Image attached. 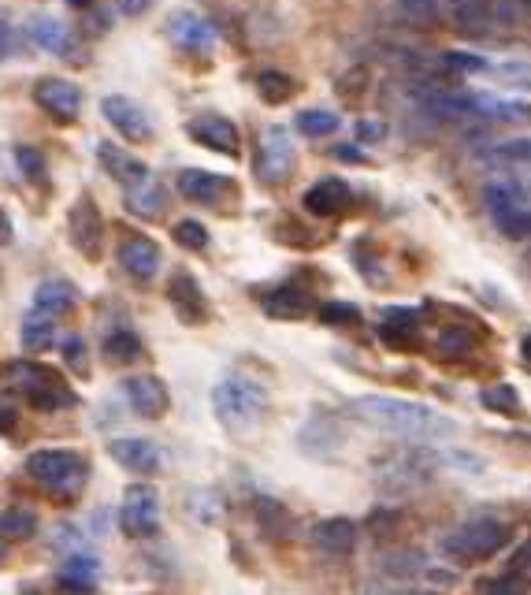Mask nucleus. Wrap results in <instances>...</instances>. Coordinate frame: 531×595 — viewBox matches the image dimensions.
I'll use <instances>...</instances> for the list:
<instances>
[{"label":"nucleus","instance_id":"nucleus-1","mask_svg":"<svg viewBox=\"0 0 531 595\" xmlns=\"http://www.w3.org/2000/svg\"><path fill=\"white\" fill-rule=\"evenodd\" d=\"M350 413L357 421L372 424V428H383V432H394V436H439V432H450L454 421H446L431 406H420V402H409V398H390V395H361L350 402Z\"/></svg>","mask_w":531,"mask_h":595},{"label":"nucleus","instance_id":"nucleus-2","mask_svg":"<svg viewBox=\"0 0 531 595\" xmlns=\"http://www.w3.org/2000/svg\"><path fill=\"white\" fill-rule=\"evenodd\" d=\"M509 540H513V529L506 521H494V517H472V521H461L457 529H450L439 540V551L446 562L454 566H480L487 558H494L498 551H506Z\"/></svg>","mask_w":531,"mask_h":595},{"label":"nucleus","instance_id":"nucleus-3","mask_svg":"<svg viewBox=\"0 0 531 595\" xmlns=\"http://www.w3.org/2000/svg\"><path fill=\"white\" fill-rule=\"evenodd\" d=\"M212 410L220 424L234 436H249L257 432L264 417H268V391L246 376H227L212 387Z\"/></svg>","mask_w":531,"mask_h":595},{"label":"nucleus","instance_id":"nucleus-4","mask_svg":"<svg viewBox=\"0 0 531 595\" xmlns=\"http://www.w3.org/2000/svg\"><path fill=\"white\" fill-rule=\"evenodd\" d=\"M26 476L56 499H78L90 480V462L71 447H45L26 458Z\"/></svg>","mask_w":531,"mask_h":595},{"label":"nucleus","instance_id":"nucleus-5","mask_svg":"<svg viewBox=\"0 0 531 595\" xmlns=\"http://www.w3.org/2000/svg\"><path fill=\"white\" fill-rule=\"evenodd\" d=\"M8 376H12L15 391H19L30 406H38V410L52 413V410H75L78 406L75 387L67 384L64 372L49 369V365H41V361H12V365H8Z\"/></svg>","mask_w":531,"mask_h":595},{"label":"nucleus","instance_id":"nucleus-6","mask_svg":"<svg viewBox=\"0 0 531 595\" xmlns=\"http://www.w3.org/2000/svg\"><path fill=\"white\" fill-rule=\"evenodd\" d=\"M483 198H487L491 220L502 235L513 238V242L531 238V205L528 198H524V190H520L517 179H498V183H491L483 190Z\"/></svg>","mask_w":531,"mask_h":595},{"label":"nucleus","instance_id":"nucleus-7","mask_svg":"<svg viewBox=\"0 0 531 595\" xmlns=\"http://www.w3.org/2000/svg\"><path fill=\"white\" fill-rule=\"evenodd\" d=\"M294 172V138L286 127L272 123L260 131L257 142V179L260 183H283L286 175Z\"/></svg>","mask_w":531,"mask_h":595},{"label":"nucleus","instance_id":"nucleus-8","mask_svg":"<svg viewBox=\"0 0 531 595\" xmlns=\"http://www.w3.org/2000/svg\"><path fill=\"white\" fill-rule=\"evenodd\" d=\"M119 525L127 536L134 540H145L153 536L156 525H160V495L149 484H130L123 491V506H119Z\"/></svg>","mask_w":531,"mask_h":595},{"label":"nucleus","instance_id":"nucleus-9","mask_svg":"<svg viewBox=\"0 0 531 595\" xmlns=\"http://www.w3.org/2000/svg\"><path fill=\"white\" fill-rule=\"evenodd\" d=\"M67 235H71V246H75L82 257H101V242H104V220H101V209L93 205L90 194H82V198L71 205L67 212Z\"/></svg>","mask_w":531,"mask_h":595},{"label":"nucleus","instance_id":"nucleus-10","mask_svg":"<svg viewBox=\"0 0 531 595\" xmlns=\"http://www.w3.org/2000/svg\"><path fill=\"white\" fill-rule=\"evenodd\" d=\"M34 101L56 123H75L78 112H82V90L71 79H60V75H45V79L34 82Z\"/></svg>","mask_w":531,"mask_h":595},{"label":"nucleus","instance_id":"nucleus-11","mask_svg":"<svg viewBox=\"0 0 531 595\" xmlns=\"http://www.w3.org/2000/svg\"><path fill=\"white\" fill-rule=\"evenodd\" d=\"M130 398V410L145 417V421H160L164 413L171 410V395H168V384L153 376V372H142V376H127V384H123Z\"/></svg>","mask_w":531,"mask_h":595},{"label":"nucleus","instance_id":"nucleus-12","mask_svg":"<svg viewBox=\"0 0 531 595\" xmlns=\"http://www.w3.org/2000/svg\"><path fill=\"white\" fill-rule=\"evenodd\" d=\"M309 543L312 551H320L327 558L353 555V547H357V521H350V517H324V521L312 525Z\"/></svg>","mask_w":531,"mask_h":595},{"label":"nucleus","instance_id":"nucleus-13","mask_svg":"<svg viewBox=\"0 0 531 595\" xmlns=\"http://www.w3.org/2000/svg\"><path fill=\"white\" fill-rule=\"evenodd\" d=\"M190 138L197 146L212 149V153H223V157H238L242 149V134L227 116H197L190 119Z\"/></svg>","mask_w":531,"mask_h":595},{"label":"nucleus","instance_id":"nucleus-14","mask_svg":"<svg viewBox=\"0 0 531 595\" xmlns=\"http://www.w3.org/2000/svg\"><path fill=\"white\" fill-rule=\"evenodd\" d=\"M101 112L104 119L116 127L127 142H145L149 134H153V123H149V116L142 112V105H134L130 97H119V93H112V97H104L101 101Z\"/></svg>","mask_w":531,"mask_h":595},{"label":"nucleus","instance_id":"nucleus-15","mask_svg":"<svg viewBox=\"0 0 531 595\" xmlns=\"http://www.w3.org/2000/svg\"><path fill=\"white\" fill-rule=\"evenodd\" d=\"M108 454L116 458L123 469H130V473L138 476H149L160 469V462H164V454H160V447H156L153 439H142V436H119L108 443Z\"/></svg>","mask_w":531,"mask_h":595},{"label":"nucleus","instance_id":"nucleus-16","mask_svg":"<svg viewBox=\"0 0 531 595\" xmlns=\"http://www.w3.org/2000/svg\"><path fill=\"white\" fill-rule=\"evenodd\" d=\"M179 190H182V198L197 201V205H223V201L234 194V183L227 175L201 172V168H182Z\"/></svg>","mask_w":531,"mask_h":595},{"label":"nucleus","instance_id":"nucleus-17","mask_svg":"<svg viewBox=\"0 0 531 595\" xmlns=\"http://www.w3.org/2000/svg\"><path fill=\"white\" fill-rule=\"evenodd\" d=\"M168 302L175 305V313H179L182 324H205L208 320V298L201 291V283H197L190 272H175L168 283Z\"/></svg>","mask_w":531,"mask_h":595},{"label":"nucleus","instance_id":"nucleus-18","mask_svg":"<svg viewBox=\"0 0 531 595\" xmlns=\"http://www.w3.org/2000/svg\"><path fill=\"white\" fill-rule=\"evenodd\" d=\"M301 205H305V212H312V216L331 220V216H342V212L353 205V190L350 183H342V179H320L316 186L305 190Z\"/></svg>","mask_w":531,"mask_h":595},{"label":"nucleus","instance_id":"nucleus-19","mask_svg":"<svg viewBox=\"0 0 531 595\" xmlns=\"http://www.w3.org/2000/svg\"><path fill=\"white\" fill-rule=\"evenodd\" d=\"M168 38L175 41V45H182V49L205 53V49L216 45V27L197 12H175L168 19Z\"/></svg>","mask_w":531,"mask_h":595},{"label":"nucleus","instance_id":"nucleus-20","mask_svg":"<svg viewBox=\"0 0 531 595\" xmlns=\"http://www.w3.org/2000/svg\"><path fill=\"white\" fill-rule=\"evenodd\" d=\"M119 265L127 268L138 283H149V279L156 276V268H160V246L145 235L123 238V242H119Z\"/></svg>","mask_w":531,"mask_h":595},{"label":"nucleus","instance_id":"nucleus-21","mask_svg":"<svg viewBox=\"0 0 531 595\" xmlns=\"http://www.w3.org/2000/svg\"><path fill=\"white\" fill-rule=\"evenodd\" d=\"M342 443H346L342 428H338L331 417H324V413H316L298 432V447L305 450V454H312V458H331V454L342 450Z\"/></svg>","mask_w":531,"mask_h":595},{"label":"nucleus","instance_id":"nucleus-22","mask_svg":"<svg viewBox=\"0 0 531 595\" xmlns=\"http://www.w3.org/2000/svg\"><path fill=\"white\" fill-rule=\"evenodd\" d=\"M446 15L461 34H491L494 30V8L491 0H446Z\"/></svg>","mask_w":531,"mask_h":595},{"label":"nucleus","instance_id":"nucleus-23","mask_svg":"<svg viewBox=\"0 0 531 595\" xmlns=\"http://www.w3.org/2000/svg\"><path fill=\"white\" fill-rule=\"evenodd\" d=\"M97 153H101V168L112 175V179H116L123 190H130V186H138V183H145V179H149V168H145L142 160L130 157V153H123V149L112 146V142H101V146H97Z\"/></svg>","mask_w":531,"mask_h":595},{"label":"nucleus","instance_id":"nucleus-24","mask_svg":"<svg viewBox=\"0 0 531 595\" xmlns=\"http://www.w3.org/2000/svg\"><path fill=\"white\" fill-rule=\"evenodd\" d=\"M416 331H420V313L416 309H387L383 324H379V339L390 350H413Z\"/></svg>","mask_w":531,"mask_h":595},{"label":"nucleus","instance_id":"nucleus-25","mask_svg":"<svg viewBox=\"0 0 531 595\" xmlns=\"http://www.w3.org/2000/svg\"><path fill=\"white\" fill-rule=\"evenodd\" d=\"M379 573L390 581H413L420 573H428V555L416 547H390L379 555Z\"/></svg>","mask_w":531,"mask_h":595},{"label":"nucleus","instance_id":"nucleus-26","mask_svg":"<svg viewBox=\"0 0 531 595\" xmlns=\"http://www.w3.org/2000/svg\"><path fill=\"white\" fill-rule=\"evenodd\" d=\"M30 34H34V41H38L45 53L75 56V38H71V30H67L60 19H52V15H34V19H30Z\"/></svg>","mask_w":531,"mask_h":595},{"label":"nucleus","instance_id":"nucleus-27","mask_svg":"<svg viewBox=\"0 0 531 595\" xmlns=\"http://www.w3.org/2000/svg\"><path fill=\"white\" fill-rule=\"evenodd\" d=\"M312 309V298L309 291H301V287H275L268 298H264V313L275 320H301L309 317Z\"/></svg>","mask_w":531,"mask_h":595},{"label":"nucleus","instance_id":"nucleus-28","mask_svg":"<svg viewBox=\"0 0 531 595\" xmlns=\"http://www.w3.org/2000/svg\"><path fill=\"white\" fill-rule=\"evenodd\" d=\"M127 205L138 212L142 220H156V216H164V209H168V190L149 175L145 183L130 186L127 190Z\"/></svg>","mask_w":531,"mask_h":595},{"label":"nucleus","instance_id":"nucleus-29","mask_svg":"<svg viewBox=\"0 0 531 595\" xmlns=\"http://www.w3.org/2000/svg\"><path fill=\"white\" fill-rule=\"evenodd\" d=\"M78 294L71 283H64V279H49V283H41L38 294H34V309L38 313H45V317H60V313H67V309H75Z\"/></svg>","mask_w":531,"mask_h":595},{"label":"nucleus","instance_id":"nucleus-30","mask_svg":"<svg viewBox=\"0 0 531 595\" xmlns=\"http://www.w3.org/2000/svg\"><path fill=\"white\" fill-rule=\"evenodd\" d=\"M101 577V562L93 555H71L60 569V588H75V592H93Z\"/></svg>","mask_w":531,"mask_h":595},{"label":"nucleus","instance_id":"nucleus-31","mask_svg":"<svg viewBox=\"0 0 531 595\" xmlns=\"http://www.w3.org/2000/svg\"><path fill=\"white\" fill-rule=\"evenodd\" d=\"M104 361H112V365H134L138 357L145 354L142 350V339L134 335V331H127V328H116L108 339H104Z\"/></svg>","mask_w":531,"mask_h":595},{"label":"nucleus","instance_id":"nucleus-32","mask_svg":"<svg viewBox=\"0 0 531 595\" xmlns=\"http://www.w3.org/2000/svg\"><path fill=\"white\" fill-rule=\"evenodd\" d=\"M480 112H483V119L531 123V105H524V101H509V97H494V93H480Z\"/></svg>","mask_w":531,"mask_h":595},{"label":"nucleus","instance_id":"nucleus-33","mask_svg":"<svg viewBox=\"0 0 531 595\" xmlns=\"http://www.w3.org/2000/svg\"><path fill=\"white\" fill-rule=\"evenodd\" d=\"M38 532V514L26 510V506H12L0 514V536L4 540H30Z\"/></svg>","mask_w":531,"mask_h":595},{"label":"nucleus","instance_id":"nucleus-34","mask_svg":"<svg viewBox=\"0 0 531 595\" xmlns=\"http://www.w3.org/2000/svg\"><path fill=\"white\" fill-rule=\"evenodd\" d=\"M253 510H257V521L260 529L268 532V536H275V540H283V536H290V525H294V517L286 514V506L272 503V499H257L253 503Z\"/></svg>","mask_w":531,"mask_h":595},{"label":"nucleus","instance_id":"nucleus-35","mask_svg":"<svg viewBox=\"0 0 531 595\" xmlns=\"http://www.w3.org/2000/svg\"><path fill=\"white\" fill-rule=\"evenodd\" d=\"M56 343V328H52V317L38 313V309H30V317L23 320V346L26 350H49Z\"/></svg>","mask_w":531,"mask_h":595},{"label":"nucleus","instance_id":"nucleus-36","mask_svg":"<svg viewBox=\"0 0 531 595\" xmlns=\"http://www.w3.org/2000/svg\"><path fill=\"white\" fill-rule=\"evenodd\" d=\"M435 346H439L442 357H468L476 346H480V339H476V331L472 328H442L439 339H435Z\"/></svg>","mask_w":531,"mask_h":595},{"label":"nucleus","instance_id":"nucleus-37","mask_svg":"<svg viewBox=\"0 0 531 595\" xmlns=\"http://www.w3.org/2000/svg\"><path fill=\"white\" fill-rule=\"evenodd\" d=\"M294 90H298L294 79L283 75V71H260L257 75V93L268 101V105H283V101H290Z\"/></svg>","mask_w":531,"mask_h":595},{"label":"nucleus","instance_id":"nucleus-38","mask_svg":"<svg viewBox=\"0 0 531 595\" xmlns=\"http://www.w3.org/2000/svg\"><path fill=\"white\" fill-rule=\"evenodd\" d=\"M294 127L301 134H309V138H324V134L338 131V112H331V108H305V112H298Z\"/></svg>","mask_w":531,"mask_h":595},{"label":"nucleus","instance_id":"nucleus-39","mask_svg":"<svg viewBox=\"0 0 531 595\" xmlns=\"http://www.w3.org/2000/svg\"><path fill=\"white\" fill-rule=\"evenodd\" d=\"M398 15L409 27H431L442 15V4L439 0H398Z\"/></svg>","mask_w":531,"mask_h":595},{"label":"nucleus","instance_id":"nucleus-40","mask_svg":"<svg viewBox=\"0 0 531 595\" xmlns=\"http://www.w3.org/2000/svg\"><path fill=\"white\" fill-rule=\"evenodd\" d=\"M480 402L487 406L491 413H502V417H517L520 413V395H517V387H509V384H494V387H487L480 395Z\"/></svg>","mask_w":531,"mask_h":595},{"label":"nucleus","instance_id":"nucleus-41","mask_svg":"<svg viewBox=\"0 0 531 595\" xmlns=\"http://www.w3.org/2000/svg\"><path fill=\"white\" fill-rule=\"evenodd\" d=\"M483 160H502V164H531V138H513V142H498L483 153Z\"/></svg>","mask_w":531,"mask_h":595},{"label":"nucleus","instance_id":"nucleus-42","mask_svg":"<svg viewBox=\"0 0 531 595\" xmlns=\"http://www.w3.org/2000/svg\"><path fill=\"white\" fill-rule=\"evenodd\" d=\"M494 8V27H520L531 15L528 0H491Z\"/></svg>","mask_w":531,"mask_h":595},{"label":"nucleus","instance_id":"nucleus-43","mask_svg":"<svg viewBox=\"0 0 531 595\" xmlns=\"http://www.w3.org/2000/svg\"><path fill=\"white\" fill-rule=\"evenodd\" d=\"M320 320L331 324V328H346V324H357V320H361V309L350 302H327L320 305Z\"/></svg>","mask_w":531,"mask_h":595},{"label":"nucleus","instance_id":"nucleus-44","mask_svg":"<svg viewBox=\"0 0 531 595\" xmlns=\"http://www.w3.org/2000/svg\"><path fill=\"white\" fill-rule=\"evenodd\" d=\"M171 235H175V242L186 246V250H205L208 246V231L197 224V220H182V224H175Z\"/></svg>","mask_w":531,"mask_h":595},{"label":"nucleus","instance_id":"nucleus-45","mask_svg":"<svg viewBox=\"0 0 531 595\" xmlns=\"http://www.w3.org/2000/svg\"><path fill=\"white\" fill-rule=\"evenodd\" d=\"M439 60H442L446 67H454V71H461V75H480V71H487V67H491L487 60H483V56H476V53H457V49H454V53H442Z\"/></svg>","mask_w":531,"mask_h":595},{"label":"nucleus","instance_id":"nucleus-46","mask_svg":"<svg viewBox=\"0 0 531 595\" xmlns=\"http://www.w3.org/2000/svg\"><path fill=\"white\" fill-rule=\"evenodd\" d=\"M15 160H19V168H23L26 179H45V160H41L38 149L19 146V153H15Z\"/></svg>","mask_w":531,"mask_h":595},{"label":"nucleus","instance_id":"nucleus-47","mask_svg":"<svg viewBox=\"0 0 531 595\" xmlns=\"http://www.w3.org/2000/svg\"><path fill=\"white\" fill-rule=\"evenodd\" d=\"M483 595H528V584L520 581V577H513V573H506L498 581H487Z\"/></svg>","mask_w":531,"mask_h":595},{"label":"nucleus","instance_id":"nucleus-48","mask_svg":"<svg viewBox=\"0 0 531 595\" xmlns=\"http://www.w3.org/2000/svg\"><path fill=\"white\" fill-rule=\"evenodd\" d=\"M15 428H19V406L0 395V436H15Z\"/></svg>","mask_w":531,"mask_h":595},{"label":"nucleus","instance_id":"nucleus-49","mask_svg":"<svg viewBox=\"0 0 531 595\" xmlns=\"http://www.w3.org/2000/svg\"><path fill=\"white\" fill-rule=\"evenodd\" d=\"M383 123L379 119H357V142H383Z\"/></svg>","mask_w":531,"mask_h":595},{"label":"nucleus","instance_id":"nucleus-50","mask_svg":"<svg viewBox=\"0 0 531 595\" xmlns=\"http://www.w3.org/2000/svg\"><path fill=\"white\" fill-rule=\"evenodd\" d=\"M364 82H368V75H364V67H353L350 75L338 82V93H342L346 101H353V90H364Z\"/></svg>","mask_w":531,"mask_h":595},{"label":"nucleus","instance_id":"nucleus-51","mask_svg":"<svg viewBox=\"0 0 531 595\" xmlns=\"http://www.w3.org/2000/svg\"><path fill=\"white\" fill-rule=\"evenodd\" d=\"M60 350H64V354H67V361H71V369L82 372V361H86V350H82V339H78V335H67L64 346H60Z\"/></svg>","mask_w":531,"mask_h":595},{"label":"nucleus","instance_id":"nucleus-52","mask_svg":"<svg viewBox=\"0 0 531 595\" xmlns=\"http://www.w3.org/2000/svg\"><path fill=\"white\" fill-rule=\"evenodd\" d=\"M123 15H142L145 8H149V0H112Z\"/></svg>","mask_w":531,"mask_h":595},{"label":"nucleus","instance_id":"nucleus-53","mask_svg":"<svg viewBox=\"0 0 531 595\" xmlns=\"http://www.w3.org/2000/svg\"><path fill=\"white\" fill-rule=\"evenodd\" d=\"M12 53V27H8V19L0 15V60Z\"/></svg>","mask_w":531,"mask_h":595},{"label":"nucleus","instance_id":"nucleus-54","mask_svg":"<svg viewBox=\"0 0 531 595\" xmlns=\"http://www.w3.org/2000/svg\"><path fill=\"white\" fill-rule=\"evenodd\" d=\"M335 157L346 160V164H357V160H364L361 146H335Z\"/></svg>","mask_w":531,"mask_h":595},{"label":"nucleus","instance_id":"nucleus-55","mask_svg":"<svg viewBox=\"0 0 531 595\" xmlns=\"http://www.w3.org/2000/svg\"><path fill=\"white\" fill-rule=\"evenodd\" d=\"M520 354H524V361H531V331L524 335V343H520Z\"/></svg>","mask_w":531,"mask_h":595},{"label":"nucleus","instance_id":"nucleus-56","mask_svg":"<svg viewBox=\"0 0 531 595\" xmlns=\"http://www.w3.org/2000/svg\"><path fill=\"white\" fill-rule=\"evenodd\" d=\"M4 238H8V216L0 212V242H4Z\"/></svg>","mask_w":531,"mask_h":595},{"label":"nucleus","instance_id":"nucleus-57","mask_svg":"<svg viewBox=\"0 0 531 595\" xmlns=\"http://www.w3.org/2000/svg\"><path fill=\"white\" fill-rule=\"evenodd\" d=\"M67 4H75V8H90V0H67Z\"/></svg>","mask_w":531,"mask_h":595}]
</instances>
